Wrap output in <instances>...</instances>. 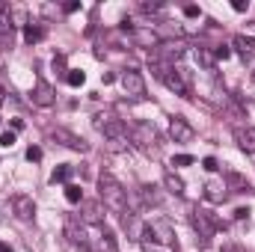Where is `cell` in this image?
<instances>
[{"label":"cell","instance_id":"1","mask_svg":"<svg viewBox=\"0 0 255 252\" xmlns=\"http://www.w3.org/2000/svg\"><path fill=\"white\" fill-rule=\"evenodd\" d=\"M98 199H101V205L110 211V214H125L128 211V190L110 175V172H101L98 175Z\"/></svg>","mask_w":255,"mask_h":252},{"label":"cell","instance_id":"2","mask_svg":"<svg viewBox=\"0 0 255 252\" xmlns=\"http://www.w3.org/2000/svg\"><path fill=\"white\" fill-rule=\"evenodd\" d=\"M92 125H95L98 133H104V139H110V148H116V151L128 148V127L119 116H113V113H98Z\"/></svg>","mask_w":255,"mask_h":252},{"label":"cell","instance_id":"3","mask_svg":"<svg viewBox=\"0 0 255 252\" xmlns=\"http://www.w3.org/2000/svg\"><path fill=\"white\" fill-rule=\"evenodd\" d=\"M154 74L175 92V95H190V74L181 65H169V63H154Z\"/></svg>","mask_w":255,"mask_h":252},{"label":"cell","instance_id":"4","mask_svg":"<svg viewBox=\"0 0 255 252\" xmlns=\"http://www.w3.org/2000/svg\"><path fill=\"white\" fill-rule=\"evenodd\" d=\"M130 142H133L142 154H151V157H157V151H160L157 130H154V125H148V122H136V125L130 127Z\"/></svg>","mask_w":255,"mask_h":252},{"label":"cell","instance_id":"5","mask_svg":"<svg viewBox=\"0 0 255 252\" xmlns=\"http://www.w3.org/2000/svg\"><path fill=\"white\" fill-rule=\"evenodd\" d=\"M48 136H51L54 142L65 145V148H71V151H80V154H86V151H89V142H86L83 136L71 133L68 127H51V130H48Z\"/></svg>","mask_w":255,"mask_h":252},{"label":"cell","instance_id":"6","mask_svg":"<svg viewBox=\"0 0 255 252\" xmlns=\"http://www.w3.org/2000/svg\"><path fill=\"white\" fill-rule=\"evenodd\" d=\"M122 89H125L128 98H133V101L145 98V77L136 68H125L122 71Z\"/></svg>","mask_w":255,"mask_h":252},{"label":"cell","instance_id":"7","mask_svg":"<svg viewBox=\"0 0 255 252\" xmlns=\"http://www.w3.org/2000/svg\"><path fill=\"white\" fill-rule=\"evenodd\" d=\"M145 238H148V241H157V244H163V247H172V244H175V229H172L166 220H154V223L145 226Z\"/></svg>","mask_w":255,"mask_h":252},{"label":"cell","instance_id":"8","mask_svg":"<svg viewBox=\"0 0 255 252\" xmlns=\"http://www.w3.org/2000/svg\"><path fill=\"white\" fill-rule=\"evenodd\" d=\"M193 229L199 232V238H211L217 229H220V220H214V214H208V211H202V208H196L193 211Z\"/></svg>","mask_w":255,"mask_h":252},{"label":"cell","instance_id":"9","mask_svg":"<svg viewBox=\"0 0 255 252\" xmlns=\"http://www.w3.org/2000/svg\"><path fill=\"white\" fill-rule=\"evenodd\" d=\"M12 214H15L21 223H30V220L36 217V202H33V196H27V193L12 196Z\"/></svg>","mask_w":255,"mask_h":252},{"label":"cell","instance_id":"10","mask_svg":"<svg viewBox=\"0 0 255 252\" xmlns=\"http://www.w3.org/2000/svg\"><path fill=\"white\" fill-rule=\"evenodd\" d=\"M54 101H57V89H54L45 77H39V80H36V89H33V104H39V107H54Z\"/></svg>","mask_w":255,"mask_h":252},{"label":"cell","instance_id":"11","mask_svg":"<svg viewBox=\"0 0 255 252\" xmlns=\"http://www.w3.org/2000/svg\"><path fill=\"white\" fill-rule=\"evenodd\" d=\"M169 133H172L175 142H193V136H196L193 125L184 116H172V119H169Z\"/></svg>","mask_w":255,"mask_h":252},{"label":"cell","instance_id":"12","mask_svg":"<svg viewBox=\"0 0 255 252\" xmlns=\"http://www.w3.org/2000/svg\"><path fill=\"white\" fill-rule=\"evenodd\" d=\"M130 39H133V45H139V48H160V45H163V39H160L154 30H142V27H130Z\"/></svg>","mask_w":255,"mask_h":252},{"label":"cell","instance_id":"13","mask_svg":"<svg viewBox=\"0 0 255 252\" xmlns=\"http://www.w3.org/2000/svg\"><path fill=\"white\" fill-rule=\"evenodd\" d=\"M235 142L241 151L255 154V127H235Z\"/></svg>","mask_w":255,"mask_h":252},{"label":"cell","instance_id":"14","mask_svg":"<svg viewBox=\"0 0 255 252\" xmlns=\"http://www.w3.org/2000/svg\"><path fill=\"white\" fill-rule=\"evenodd\" d=\"M65 235L71 238V244H77V247H86V232H83V226L77 223V217H74V214L65 220Z\"/></svg>","mask_w":255,"mask_h":252},{"label":"cell","instance_id":"15","mask_svg":"<svg viewBox=\"0 0 255 252\" xmlns=\"http://www.w3.org/2000/svg\"><path fill=\"white\" fill-rule=\"evenodd\" d=\"M98 252H119V244H116V235L101 223L98 226Z\"/></svg>","mask_w":255,"mask_h":252},{"label":"cell","instance_id":"16","mask_svg":"<svg viewBox=\"0 0 255 252\" xmlns=\"http://www.w3.org/2000/svg\"><path fill=\"white\" fill-rule=\"evenodd\" d=\"M226 196H229L226 181H217V178H214V181H208V184H205V199H208V202H223Z\"/></svg>","mask_w":255,"mask_h":252},{"label":"cell","instance_id":"17","mask_svg":"<svg viewBox=\"0 0 255 252\" xmlns=\"http://www.w3.org/2000/svg\"><path fill=\"white\" fill-rule=\"evenodd\" d=\"M12 36H15L12 15H9V9H0V42H9L12 45Z\"/></svg>","mask_w":255,"mask_h":252},{"label":"cell","instance_id":"18","mask_svg":"<svg viewBox=\"0 0 255 252\" xmlns=\"http://www.w3.org/2000/svg\"><path fill=\"white\" fill-rule=\"evenodd\" d=\"M163 184H166V190H169L172 196H184V181H181L172 169H166V172H163Z\"/></svg>","mask_w":255,"mask_h":252},{"label":"cell","instance_id":"19","mask_svg":"<svg viewBox=\"0 0 255 252\" xmlns=\"http://www.w3.org/2000/svg\"><path fill=\"white\" fill-rule=\"evenodd\" d=\"M45 39V27L42 24H24V42L27 45H36Z\"/></svg>","mask_w":255,"mask_h":252},{"label":"cell","instance_id":"20","mask_svg":"<svg viewBox=\"0 0 255 252\" xmlns=\"http://www.w3.org/2000/svg\"><path fill=\"white\" fill-rule=\"evenodd\" d=\"M196 60H199L202 68H214V65H217V57H214L211 48H196Z\"/></svg>","mask_w":255,"mask_h":252},{"label":"cell","instance_id":"21","mask_svg":"<svg viewBox=\"0 0 255 252\" xmlns=\"http://www.w3.org/2000/svg\"><path fill=\"white\" fill-rule=\"evenodd\" d=\"M226 187H235V193H250V181H244L238 172H229V178H226Z\"/></svg>","mask_w":255,"mask_h":252},{"label":"cell","instance_id":"22","mask_svg":"<svg viewBox=\"0 0 255 252\" xmlns=\"http://www.w3.org/2000/svg\"><path fill=\"white\" fill-rule=\"evenodd\" d=\"M235 48H238L244 57H253V54H255V39H247V36H235Z\"/></svg>","mask_w":255,"mask_h":252},{"label":"cell","instance_id":"23","mask_svg":"<svg viewBox=\"0 0 255 252\" xmlns=\"http://www.w3.org/2000/svg\"><path fill=\"white\" fill-rule=\"evenodd\" d=\"M139 193H142V202H145V205H160V202H163V196L157 193V187H151V184H145Z\"/></svg>","mask_w":255,"mask_h":252},{"label":"cell","instance_id":"24","mask_svg":"<svg viewBox=\"0 0 255 252\" xmlns=\"http://www.w3.org/2000/svg\"><path fill=\"white\" fill-rule=\"evenodd\" d=\"M163 48V54L169 57V60H181L184 57V45H175V42H166V45H160Z\"/></svg>","mask_w":255,"mask_h":252},{"label":"cell","instance_id":"25","mask_svg":"<svg viewBox=\"0 0 255 252\" xmlns=\"http://www.w3.org/2000/svg\"><path fill=\"white\" fill-rule=\"evenodd\" d=\"M65 80H68V86H74V89H77V86H83V83H86V74H83L80 68H68Z\"/></svg>","mask_w":255,"mask_h":252},{"label":"cell","instance_id":"26","mask_svg":"<svg viewBox=\"0 0 255 252\" xmlns=\"http://www.w3.org/2000/svg\"><path fill=\"white\" fill-rule=\"evenodd\" d=\"M65 199H68L71 205H80V202H83V190L77 187V184H65Z\"/></svg>","mask_w":255,"mask_h":252},{"label":"cell","instance_id":"27","mask_svg":"<svg viewBox=\"0 0 255 252\" xmlns=\"http://www.w3.org/2000/svg\"><path fill=\"white\" fill-rule=\"evenodd\" d=\"M68 178H71V166H57L51 175V184H65Z\"/></svg>","mask_w":255,"mask_h":252},{"label":"cell","instance_id":"28","mask_svg":"<svg viewBox=\"0 0 255 252\" xmlns=\"http://www.w3.org/2000/svg\"><path fill=\"white\" fill-rule=\"evenodd\" d=\"M86 220L101 226V208H98V202H95V205H86Z\"/></svg>","mask_w":255,"mask_h":252},{"label":"cell","instance_id":"29","mask_svg":"<svg viewBox=\"0 0 255 252\" xmlns=\"http://www.w3.org/2000/svg\"><path fill=\"white\" fill-rule=\"evenodd\" d=\"M0 145H3V148H12V145H15V130H3V133H0Z\"/></svg>","mask_w":255,"mask_h":252},{"label":"cell","instance_id":"30","mask_svg":"<svg viewBox=\"0 0 255 252\" xmlns=\"http://www.w3.org/2000/svg\"><path fill=\"white\" fill-rule=\"evenodd\" d=\"M196 163V157L193 154H178L175 160H172V166H193Z\"/></svg>","mask_w":255,"mask_h":252},{"label":"cell","instance_id":"31","mask_svg":"<svg viewBox=\"0 0 255 252\" xmlns=\"http://www.w3.org/2000/svg\"><path fill=\"white\" fill-rule=\"evenodd\" d=\"M27 160H30V163H39V160H42V148H39V145H30V148H27Z\"/></svg>","mask_w":255,"mask_h":252},{"label":"cell","instance_id":"32","mask_svg":"<svg viewBox=\"0 0 255 252\" xmlns=\"http://www.w3.org/2000/svg\"><path fill=\"white\" fill-rule=\"evenodd\" d=\"M184 15H187V18H202V9H199L196 3H187V6H184Z\"/></svg>","mask_w":255,"mask_h":252},{"label":"cell","instance_id":"33","mask_svg":"<svg viewBox=\"0 0 255 252\" xmlns=\"http://www.w3.org/2000/svg\"><path fill=\"white\" fill-rule=\"evenodd\" d=\"M202 166H205L208 172H217V169H220V163H217V157H205V160H202Z\"/></svg>","mask_w":255,"mask_h":252},{"label":"cell","instance_id":"34","mask_svg":"<svg viewBox=\"0 0 255 252\" xmlns=\"http://www.w3.org/2000/svg\"><path fill=\"white\" fill-rule=\"evenodd\" d=\"M214 57H217V60H229V57H232V51H229L226 45H220V48L214 51Z\"/></svg>","mask_w":255,"mask_h":252},{"label":"cell","instance_id":"35","mask_svg":"<svg viewBox=\"0 0 255 252\" xmlns=\"http://www.w3.org/2000/svg\"><path fill=\"white\" fill-rule=\"evenodd\" d=\"M232 9H235V12H247L250 3H247V0H232Z\"/></svg>","mask_w":255,"mask_h":252},{"label":"cell","instance_id":"36","mask_svg":"<svg viewBox=\"0 0 255 252\" xmlns=\"http://www.w3.org/2000/svg\"><path fill=\"white\" fill-rule=\"evenodd\" d=\"M54 68H60V74H68L65 71V57L60 54V57H54Z\"/></svg>","mask_w":255,"mask_h":252},{"label":"cell","instance_id":"37","mask_svg":"<svg viewBox=\"0 0 255 252\" xmlns=\"http://www.w3.org/2000/svg\"><path fill=\"white\" fill-rule=\"evenodd\" d=\"M139 9H142V12H157L160 3H139Z\"/></svg>","mask_w":255,"mask_h":252},{"label":"cell","instance_id":"38","mask_svg":"<svg viewBox=\"0 0 255 252\" xmlns=\"http://www.w3.org/2000/svg\"><path fill=\"white\" fill-rule=\"evenodd\" d=\"M77 9H80V3H77V0H71V3H65V12H68V15H74Z\"/></svg>","mask_w":255,"mask_h":252},{"label":"cell","instance_id":"39","mask_svg":"<svg viewBox=\"0 0 255 252\" xmlns=\"http://www.w3.org/2000/svg\"><path fill=\"white\" fill-rule=\"evenodd\" d=\"M247 217H250V208H238L235 211V220H247Z\"/></svg>","mask_w":255,"mask_h":252},{"label":"cell","instance_id":"40","mask_svg":"<svg viewBox=\"0 0 255 252\" xmlns=\"http://www.w3.org/2000/svg\"><path fill=\"white\" fill-rule=\"evenodd\" d=\"M24 127V119H12V130H21Z\"/></svg>","mask_w":255,"mask_h":252},{"label":"cell","instance_id":"41","mask_svg":"<svg viewBox=\"0 0 255 252\" xmlns=\"http://www.w3.org/2000/svg\"><path fill=\"white\" fill-rule=\"evenodd\" d=\"M226 252H247L244 247H226Z\"/></svg>","mask_w":255,"mask_h":252},{"label":"cell","instance_id":"42","mask_svg":"<svg viewBox=\"0 0 255 252\" xmlns=\"http://www.w3.org/2000/svg\"><path fill=\"white\" fill-rule=\"evenodd\" d=\"M0 252H12V247H9V244H3V241H0Z\"/></svg>","mask_w":255,"mask_h":252},{"label":"cell","instance_id":"43","mask_svg":"<svg viewBox=\"0 0 255 252\" xmlns=\"http://www.w3.org/2000/svg\"><path fill=\"white\" fill-rule=\"evenodd\" d=\"M3 101H6V89L0 86V104H3Z\"/></svg>","mask_w":255,"mask_h":252}]
</instances>
